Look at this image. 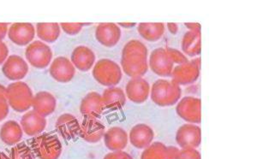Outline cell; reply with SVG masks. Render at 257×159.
Listing matches in <instances>:
<instances>
[{"mask_svg":"<svg viewBox=\"0 0 257 159\" xmlns=\"http://www.w3.org/2000/svg\"><path fill=\"white\" fill-rule=\"evenodd\" d=\"M7 102L17 112H25L32 107V90L29 85L23 81H16L6 87Z\"/></svg>","mask_w":257,"mask_h":159,"instance_id":"obj_5","label":"cell"},{"mask_svg":"<svg viewBox=\"0 0 257 159\" xmlns=\"http://www.w3.org/2000/svg\"><path fill=\"white\" fill-rule=\"evenodd\" d=\"M95 58L94 52L89 47L79 46L73 50L70 61L76 69L82 72H87L94 66Z\"/></svg>","mask_w":257,"mask_h":159,"instance_id":"obj_20","label":"cell"},{"mask_svg":"<svg viewBox=\"0 0 257 159\" xmlns=\"http://www.w3.org/2000/svg\"><path fill=\"white\" fill-rule=\"evenodd\" d=\"M103 139L106 148L111 151L123 150L128 145V133L120 127H110L105 130Z\"/></svg>","mask_w":257,"mask_h":159,"instance_id":"obj_22","label":"cell"},{"mask_svg":"<svg viewBox=\"0 0 257 159\" xmlns=\"http://www.w3.org/2000/svg\"><path fill=\"white\" fill-rule=\"evenodd\" d=\"M105 133V125L98 119L85 118L80 127L79 135L88 143H98Z\"/></svg>","mask_w":257,"mask_h":159,"instance_id":"obj_17","label":"cell"},{"mask_svg":"<svg viewBox=\"0 0 257 159\" xmlns=\"http://www.w3.org/2000/svg\"><path fill=\"white\" fill-rule=\"evenodd\" d=\"M171 76L173 77V81L179 86L193 84L200 76V67L196 66L191 61L179 64L173 68Z\"/></svg>","mask_w":257,"mask_h":159,"instance_id":"obj_14","label":"cell"},{"mask_svg":"<svg viewBox=\"0 0 257 159\" xmlns=\"http://www.w3.org/2000/svg\"><path fill=\"white\" fill-rule=\"evenodd\" d=\"M94 80L102 86L115 87L123 77V71L119 64L108 58L99 59L93 68Z\"/></svg>","mask_w":257,"mask_h":159,"instance_id":"obj_3","label":"cell"},{"mask_svg":"<svg viewBox=\"0 0 257 159\" xmlns=\"http://www.w3.org/2000/svg\"><path fill=\"white\" fill-rule=\"evenodd\" d=\"M8 56H9L8 47L6 46V43L0 41V65L4 64V63L6 61V59L8 58Z\"/></svg>","mask_w":257,"mask_h":159,"instance_id":"obj_35","label":"cell"},{"mask_svg":"<svg viewBox=\"0 0 257 159\" xmlns=\"http://www.w3.org/2000/svg\"><path fill=\"white\" fill-rule=\"evenodd\" d=\"M32 107L35 112L46 117L55 111L57 100L52 93L41 91L34 96Z\"/></svg>","mask_w":257,"mask_h":159,"instance_id":"obj_23","label":"cell"},{"mask_svg":"<svg viewBox=\"0 0 257 159\" xmlns=\"http://www.w3.org/2000/svg\"><path fill=\"white\" fill-rule=\"evenodd\" d=\"M0 101H7V89L2 84H0Z\"/></svg>","mask_w":257,"mask_h":159,"instance_id":"obj_40","label":"cell"},{"mask_svg":"<svg viewBox=\"0 0 257 159\" xmlns=\"http://www.w3.org/2000/svg\"><path fill=\"white\" fill-rule=\"evenodd\" d=\"M10 105L7 101H0V122L9 115Z\"/></svg>","mask_w":257,"mask_h":159,"instance_id":"obj_36","label":"cell"},{"mask_svg":"<svg viewBox=\"0 0 257 159\" xmlns=\"http://www.w3.org/2000/svg\"><path fill=\"white\" fill-rule=\"evenodd\" d=\"M176 142L181 149H196L202 143V129L198 125H182L176 133Z\"/></svg>","mask_w":257,"mask_h":159,"instance_id":"obj_8","label":"cell"},{"mask_svg":"<svg viewBox=\"0 0 257 159\" xmlns=\"http://www.w3.org/2000/svg\"><path fill=\"white\" fill-rule=\"evenodd\" d=\"M148 54V48L142 41H128L122 50V71L132 78L143 77L149 70Z\"/></svg>","mask_w":257,"mask_h":159,"instance_id":"obj_1","label":"cell"},{"mask_svg":"<svg viewBox=\"0 0 257 159\" xmlns=\"http://www.w3.org/2000/svg\"><path fill=\"white\" fill-rule=\"evenodd\" d=\"M86 25L83 24H61L60 28L64 30V33H66L69 35H76L78 33L81 32L82 27Z\"/></svg>","mask_w":257,"mask_h":159,"instance_id":"obj_33","label":"cell"},{"mask_svg":"<svg viewBox=\"0 0 257 159\" xmlns=\"http://www.w3.org/2000/svg\"><path fill=\"white\" fill-rule=\"evenodd\" d=\"M117 26L118 27H123L124 29H132L133 27L137 26V24H134V23H120V24H117Z\"/></svg>","mask_w":257,"mask_h":159,"instance_id":"obj_42","label":"cell"},{"mask_svg":"<svg viewBox=\"0 0 257 159\" xmlns=\"http://www.w3.org/2000/svg\"><path fill=\"white\" fill-rule=\"evenodd\" d=\"M24 131L16 121H7L0 128V139L7 145H15L20 143Z\"/></svg>","mask_w":257,"mask_h":159,"instance_id":"obj_24","label":"cell"},{"mask_svg":"<svg viewBox=\"0 0 257 159\" xmlns=\"http://www.w3.org/2000/svg\"><path fill=\"white\" fill-rule=\"evenodd\" d=\"M141 159H167V146L162 142H154L144 149Z\"/></svg>","mask_w":257,"mask_h":159,"instance_id":"obj_29","label":"cell"},{"mask_svg":"<svg viewBox=\"0 0 257 159\" xmlns=\"http://www.w3.org/2000/svg\"><path fill=\"white\" fill-rule=\"evenodd\" d=\"M9 28L7 24H0V41H3L8 33Z\"/></svg>","mask_w":257,"mask_h":159,"instance_id":"obj_39","label":"cell"},{"mask_svg":"<svg viewBox=\"0 0 257 159\" xmlns=\"http://www.w3.org/2000/svg\"><path fill=\"white\" fill-rule=\"evenodd\" d=\"M101 96L105 108L111 110H119L125 105L127 98L125 93L120 87H107Z\"/></svg>","mask_w":257,"mask_h":159,"instance_id":"obj_25","label":"cell"},{"mask_svg":"<svg viewBox=\"0 0 257 159\" xmlns=\"http://www.w3.org/2000/svg\"><path fill=\"white\" fill-rule=\"evenodd\" d=\"M176 159H202V155L196 149H181Z\"/></svg>","mask_w":257,"mask_h":159,"instance_id":"obj_32","label":"cell"},{"mask_svg":"<svg viewBox=\"0 0 257 159\" xmlns=\"http://www.w3.org/2000/svg\"><path fill=\"white\" fill-rule=\"evenodd\" d=\"M151 99L156 105L168 107L177 104L182 96V89L174 81L159 79L150 88Z\"/></svg>","mask_w":257,"mask_h":159,"instance_id":"obj_2","label":"cell"},{"mask_svg":"<svg viewBox=\"0 0 257 159\" xmlns=\"http://www.w3.org/2000/svg\"><path fill=\"white\" fill-rule=\"evenodd\" d=\"M11 159H35V154L32 149L26 145V143L21 142L14 145L10 153Z\"/></svg>","mask_w":257,"mask_h":159,"instance_id":"obj_30","label":"cell"},{"mask_svg":"<svg viewBox=\"0 0 257 159\" xmlns=\"http://www.w3.org/2000/svg\"><path fill=\"white\" fill-rule=\"evenodd\" d=\"M179 149L176 146H167V159H176Z\"/></svg>","mask_w":257,"mask_h":159,"instance_id":"obj_37","label":"cell"},{"mask_svg":"<svg viewBox=\"0 0 257 159\" xmlns=\"http://www.w3.org/2000/svg\"><path fill=\"white\" fill-rule=\"evenodd\" d=\"M193 64H196V66L200 67L201 68V58H196L195 59L191 60Z\"/></svg>","mask_w":257,"mask_h":159,"instance_id":"obj_43","label":"cell"},{"mask_svg":"<svg viewBox=\"0 0 257 159\" xmlns=\"http://www.w3.org/2000/svg\"><path fill=\"white\" fill-rule=\"evenodd\" d=\"M103 159H133V157L128 152L123 150H117L106 154Z\"/></svg>","mask_w":257,"mask_h":159,"instance_id":"obj_34","label":"cell"},{"mask_svg":"<svg viewBox=\"0 0 257 159\" xmlns=\"http://www.w3.org/2000/svg\"><path fill=\"white\" fill-rule=\"evenodd\" d=\"M25 57L29 64L33 67L36 69H45L51 64L53 52L47 44L35 41L27 47Z\"/></svg>","mask_w":257,"mask_h":159,"instance_id":"obj_7","label":"cell"},{"mask_svg":"<svg viewBox=\"0 0 257 159\" xmlns=\"http://www.w3.org/2000/svg\"><path fill=\"white\" fill-rule=\"evenodd\" d=\"M155 139V132L152 127L145 123H138L132 127L128 134V139L137 149H145L152 144Z\"/></svg>","mask_w":257,"mask_h":159,"instance_id":"obj_16","label":"cell"},{"mask_svg":"<svg viewBox=\"0 0 257 159\" xmlns=\"http://www.w3.org/2000/svg\"><path fill=\"white\" fill-rule=\"evenodd\" d=\"M185 27L189 29V31L191 32L201 33V29L202 26L200 24H196V23H190V24H184Z\"/></svg>","mask_w":257,"mask_h":159,"instance_id":"obj_38","label":"cell"},{"mask_svg":"<svg viewBox=\"0 0 257 159\" xmlns=\"http://www.w3.org/2000/svg\"><path fill=\"white\" fill-rule=\"evenodd\" d=\"M149 67L153 72L159 76L169 77L173 73L174 64L168 57L166 48L160 47L151 52L149 57Z\"/></svg>","mask_w":257,"mask_h":159,"instance_id":"obj_9","label":"cell"},{"mask_svg":"<svg viewBox=\"0 0 257 159\" xmlns=\"http://www.w3.org/2000/svg\"><path fill=\"white\" fill-rule=\"evenodd\" d=\"M121 29L116 24H100L95 30V38L105 47H113L121 38Z\"/></svg>","mask_w":257,"mask_h":159,"instance_id":"obj_19","label":"cell"},{"mask_svg":"<svg viewBox=\"0 0 257 159\" xmlns=\"http://www.w3.org/2000/svg\"><path fill=\"white\" fill-rule=\"evenodd\" d=\"M166 50H167L168 57L172 60L173 64L179 65V64H184V63L189 62L187 57L184 55V53L180 52V51L174 49V48H171V47H167V48H166Z\"/></svg>","mask_w":257,"mask_h":159,"instance_id":"obj_31","label":"cell"},{"mask_svg":"<svg viewBox=\"0 0 257 159\" xmlns=\"http://www.w3.org/2000/svg\"><path fill=\"white\" fill-rule=\"evenodd\" d=\"M55 127L56 130L63 139L71 140L79 135L81 124L76 116L65 113L59 116Z\"/></svg>","mask_w":257,"mask_h":159,"instance_id":"obj_15","label":"cell"},{"mask_svg":"<svg viewBox=\"0 0 257 159\" xmlns=\"http://www.w3.org/2000/svg\"><path fill=\"white\" fill-rule=\"evenodd\" d=\"M167 29L169 30L170 33H172L173 35H176L178 31V25L176 24H167Z\"/></svg>","mask_w":257,"mask_h":159,"instance_id":"obj_41","label":"cell"},{"mask_svg":"<svg viewBox=\"0 0 257 159\" xmlns=\"http://www.w3.org/2000/svg\"><path fill=\"white\" fill-rule=\"evenodd\" d=\"M0 159H11L10 156H7L3 151H0Z\"/></svg>","mask_w":257,"mask_h":159,"instance_id":"obj_44","label":"cell"},{"mask_svg":"<svg viewBox=\"0 0 257 159\" xmlns=\"http://www.w3.org/2000/svg\"><path fill=\"white\" fill-rule=\"evenodd\" d=\"M31 149L39 159H59L63 146L57 136L41 133L31 140Z\"/></svg>","mask_w":257,"mask_h":159,"instance_id":"obj_4","label":"cell"},{"mask_svg":"<svg viewBox=\"0 0 257 159\" xmlns=\"http://www.w3.org/2000/svg\"><path fill=\"white\" fill-rule=\"evenodd\" d=\"M35 36V26L31 24H12L8 30L10 40L20 47L28 46L32 43Z\"/></svg>","mask_w":257,"mask_h":159,"instance_id":"obj_18","label":"cell"},{"mask_svg":"<svg viewBox=\"0 0 257 159\" xmlns=\"http://www.w3.org/2000/svg\"><path fill=\"white\" fill-rule=\"evenodd\" d=\"M36 33L41 41L47 43H53L59 39L61 29L58 24H36Z\"/></svg>","mask_w":257,"mask_h":159,"instance_id":"obj_28","label":"cell"},{"mask_svg":"<svg viewBox=\"0 0 257 159\" xmlns=\"http://www.w3.org/2000/svg\"><path fill=\"white\" fill-rule=\"evenodd\" d=\"M105 109L102 96L96 92L88 93L80 105V112L85 118H99Z\"/></svg>","mask_w":257,"mask_h":159,"instance_id":"obj_13","label":"cell"},{"mask_svg":"<svg viewBox=\"0 0 257 159\" xmlns=\"http://www.w3.org/2000/svg\"><path fill=\"white\" fill-rule=\"evenodd\" d=\"M2 72L11 81H20L28 75L29 65L20 56H10L4 63Z\"/></svg>","mask_w":257,"mask_h":159,"instance_id":"obj_12","label":"cell"},{"mask_svg":"<svg viewBox=\"0 0 257 159\" xmlns=\"http://www.w3.org/2000/svg\"><path fill=\"white\" fill-rule=\"evenodd\" d=\"M182 50L185 55L196 57L202 52V35L201 33L188 31L182 40Z\"/></svg>","mask_w":257,"mask_h":159,"instance_id":"obj_26","label":"cell"},{"mask_svg":"<svg viewBox=\"0 0 257 159\" xmlns=\"http://www.w3.org/2000/svg\"><path fill=\"white\" fill-rule=\"evenodd\" d=\"M176 112L180 118L191 124H200L202 122V100L201 98L187 96L177 103Z\"/></svg>","mask_w":257,"mask_h":159,"instance_id":"obj_6","label":"cell"},{"mask_svg":"<svg viewBox=\"0 0 257 159\" xmlns=\"http://www.w3.org/2000/svg\"><path fill=\"white\" fill-rule=\"evenodd\" d=\"M50 75L60 83H68L75 77L76 68L70 59L65 57H58L51 64Z\"/></svg>","mask_w":257,"mask_h":159,"instance_id":"obj_10","label":"cell"},{"mask_svg":"<svg viewBox=\"0 0 257 159\" xmlns=\"http://www.w3.org/2000/svg\"><path fill=\"white\" fill-rule=\"evenodd\" d=\"M126 98L135 104H143L146 102L150 94V85L143 77L132 78L125 87Z\"/></svg>","mask_w":257,"mask_h":159,"instance_id":"obj_11","label":"cell"},{"mask_svg":"<svg viewBox=\"0 0 257 159\" xmlns=\"http://www.w3.org/2000/svg\"><path fill=\"white\" fill-rule=\"evenodd\" d=\"M139 35L144 38V40L155 42L161 40L165 33V24H139L138 27Z\"/></svg>","mask_w":257,"mask_h":159,"instance_id":"obj_27","label":"cell"},{"mask_svg":"<svg viewBox=\"0 0 257 159\" xmlns=\"http://www.w3.org/2000/svg\"><path fill=\"white\" fill-rule=\"evenodd\" d=\"M20 125L27 135L37 136L45 130L47 120L35 110H29L22 117Z\"/></svg>","mask_w":257,"mask_h":159,"instance_id":"obj_21","label":"cell"}]
</instances>
